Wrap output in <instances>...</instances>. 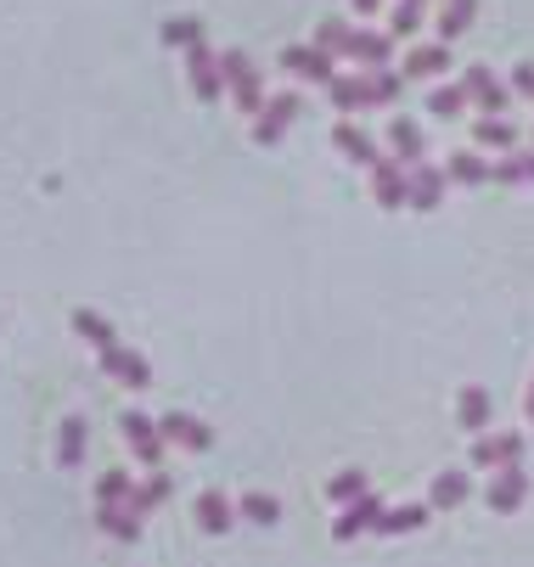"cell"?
Wrapping results in <instances>:
<instances>
[{"label": "cell", "instance_id": "34", "mask_svg": "<svg viewBox=\"0 0 534 567\" xmlns=\"http://www.w3.org/2000/svg\"><path fill=\"white\" fill-rule=\"evenodd\" d=\"M360 495H371V483H366L360 466H349V472H338V477L327 483V501H338V506H349V501H360Z\"/></svg>", "mask_w": 534, "mask_h": 567}, {"label": "cell", "instance_id": "36", "mask_svg": "<svg viewBox=\"0 0 534 567\" xmlns=\"http://www.w3.org/2000/svg\"><path fill=\"white\" fill-rule=\"evenodd\" d=\"M462 107H473L462 85H439V91H428V113H433V118H462Z\"/></svg>", "mask_w": 534, "mask_h": 567}, {"label": "cell", "instance_id": "37", "mask_svg": "<svg viewBox=\"0 0 534 567\" xmlns=\"http://www.w3.org/2000/svg\"><path fill=\"white\" fill-rule=\"evenodd\" d=\"M243 517H248L254 528H276V523H281V501H276V495H243Z\"/></svg>", "mask_w": 534, "mask_h": 567}, {"label": "cell", "instance_id": "15", "mask_svg": "<svg viewBox=\"0 0 534 567\" xmlns=\"http://www.w3.org/2000/svg\"><path fill=\"white\" fill-rule=\"evenodd\" d=\"M332 146L349 157V164H360V169H371L377 157H383V152H377V141H371L360 124H349V118H343V124H332Z\"/></svg>", "mask_w": 534, "mask_h": 567}, {"label": "cell", "instance_id": "38", "mask_svg": "<svg viewBox=\"0 0 534 567\" xmlns=\"http://www.w3.org/2000/svg\"><path fill=\"white\" fill-rule=\"evenodd\" d=\"M164 45H175V51L203 45V23H197V18H170V23H164Z\"/></svg>", "mask_w": 534, "mask_h": 567}, {"label": "cell", "instance_id": "27", "mask_svg": "<svg viewBox=\"0 0 534 567\" xmlns=\"http://www.w3.org/2000/svg\"><path fill=\"white\" fill-rule=\"evenodd\" d=\"M96 523H102V534H113L119 545H135V539H141V517H135L130 506H96Z\"/></svg>", "mask_w": 534, "mask_h": 567}, {"label": "cell", "instance_id": "41", "mask_svg": "<svg viewBox=\"0 0 534 567\" xmlns=\"http://www.w3.org/2000/svg\"><path fill=\"white\" fill-rule=\"evenodd\" d=\"M523 411H528V422H534V382H528V393H523Z\"/></svg>", "mask_w": 534, "mask_h": 567}, {"label": "cell", "instance_id": "28", "mask_svg": "<svg viewBox=\"0 0 534 567\" xmlns=\"http://www.w3.org/2000/svg\"><path fill=\"white\" fill-rule=\"evenodd\" d=\"M170 495H175V483H170L164 472H152L146 483H135V495H130V512H135V517H146V512H158V506H164Z\"/></svg>", "mask_w": 534, "mask_h": 567}, {"label": "cell", "instance_id": "35", "mask_svg": "<svg viewBox=\"0 0 534 567\" xmlns=\"http://www.w3.org/2000/svg\"><path fill=\"white\" fill-rule=\"evenodd\" d=\"M130 495H135V483H130V472H102V483H96V506H130Z\"/></svg>", "mask_w": 534, "mask_h": 567}, {"label": "cell", "instance_id": "1", "mask_svg": "<svg viewBox=\"0 0 534 567\" xmlns=\"http://www.w3.org/2000/svg\"><path fill=\"white\" fill-rule=\"evenodd\" d=\"M219 73H225V96H237V113H265V73L254 68L248 51H219Z\"/></svg>", "mask_w": 534, "mask_h": 567}, {"label": "cell", "instance_id": "33", "mask_svg": "<svg viewBox=\"0 0 534 567\" xmlns=\"http://www.w3.org/2000/svg\"><path fill=\"white\" fill-rule=\"evenodd\" d=\"M422 12H428V0H394L389 34H394V40H417V29H422Z\"/></svg>", "mask_w": 534, "mask_h": 567}, {"label": "cell", "instance_id": "23", "mask_svg": "<svg viewBox=\"0 0 534 567\" xmlns=\"http://www.w3.org/2000/svg\"><path fill=\"white\" fill-rule=\"evenodd\" d=\"M444 175H450V186H484V181H495V164H484L479 152H450Z\"/></svg>", "mask_w": 534, "mask_h": 567}, {"label": "cell", "instance_id": "31", "mask_svg": "<svg viewBox=\"0 0 534 567\" xmlns=\"http://www.w3.org/2000/svg\"><path fill=\"white\" fill-rule=\"evenodd\" d=\"M495 181L501 186H534V152H501Z\"/></svg>", "mask_w": 534, "mask_h": 567}, {"label": "cell", "instance_id": "12", "mask_svg": "<svg viewBox=\"0 0 534 567\" xmlns=\"http://www.w3.org/2000/svg\"><path fill=\"white\" fill-rule=\"evenodd\" d=\"M383 512H389V506L377 501V495H360V501H349V506H343V517L332 523V539H360L366 528L377 534V517H383Z\"/></svg>", "mask_w": 534, "mask_h": 567}, {"label": "cell", "instance_id": "11", "mask_svg": "<svg viewBox=\"0 0 534 567\" xmlns=\"http://www.w3.org/2000/svg\"><path fill=\"white\" fill-rule=\"evenodd\" d=\"M484 501H490V512H501V517L517 512V506L528 501V472H523V461L495 472V483H490V495H484Z\"/></svg>", "mask_w": 534, "mask_h": 567}, {"label": "cell", "instance_id": "39", "mask_svg": "<svg viewBox=\"0 0 534 567\" xmlns=\"http://www.w3.org/2000/svg\"><path fill=\"white\" fill-rule=\"evenodd\" d=\"M512 91H517L523 102H534V62H517V68H512Z\"/></svg>", "mask_w": 534, "mask_h": 567}, {"label": "cell", "instance_id": "25", "mask_svg": "<svg viewBox=\"0 0 534 567\" xmlns=\"http://www.w3.org/2000/svg\"><path fill=\"white\" fill-rule=\"evenodd\" d=\"M428 512H433V506H389L383 517H377V534H383V539H400V534H417V528L428 523Z\"/></svg>", "mask_w": 534, "mask_h": 567}, {"label": "cell", "instance_id": "8", "mask_svg": "<svg viewBox=\"0 0 534 567\" xmlns=\"http://www.w3.org/2000/svg\"><path fill=\"white\" fill-rule=\"evenodd\" d=\"M96 360H102V371H107L113 382H124V388H152V365H146V360H141L135 349L113 343V349H102Z\"/></svg>", "mask_w": 534, "mask_h": 567}, {"label": "cell", "instance_id": "20", "mask_svg": "<svg viewBox=\"0 0 534 567\" xmlns=\"http://www.w3.org/2000/svg\"><path fill=\"white\" fill-rule=\"evenodd\" d=\"M85 444H91L85 416H62V427H57V461L62 466H80L85 461Z\"/></svg>", "mask_w": 534, "mask_h": 567}, {"label": "cell", "instance_id": "10", "mask_svg": "<svg viewBox=\"0 0 534 567\" xmlns=\"http://www.w3.org/2000/svg\"><path fill=\"white\" fill-rule=\"evenodd\" d=\"M517 461H523V433H479V444H473V466L501 472V466H517Z\"/></svg>", "mask_w": 534, "mask_h": 567}, {"label": "cell", "instance_id": "17", "mask_svg": "<svg viewBox=\"0 0 534 567\" xmlns=\"http://www.w3.org/2000/svg\"><path fill=\"white\" fill-rule=\"evenodd\" d=\"M327 96H332L338 113H360V107H371V73H338L332 85H327Z\"/></svg>", "mask_w": 534, "mask_h": 567}, {"label": "cell", "instance_id": "7", "mask_svg": "<svg viewBox=\"0 0 534 567\" xmlns=\"http://www.w3.org/2000/svg\"><path fill=\"white\" fill-rule=\"evenodd\" d=\"M119 433H124V444H130V455L135 461H146V466H158L164 461V433H158V422H146L141 411H124V422H119Z\"/></svg>", "mask_w": 534, "mask_h": 567}, {"label": "cell", "instance_id": "13", "mask_svg": "<svg viewBox=\"0 0 534 567\" xmlns=\"http://www.w3.org/2000/svg\"><path fill=\"white\" fill-rule=\"evenodd\" d=\"M349 62H360L366 73H371V68H389V62H394V34H389V29H383V34L355 29V34H349Z\"/></svg>", "mask_w": 534, "mask_h": 567}, {"label": "cell", "instance_id": "30", "mask_svg": "<svg viewBox=\"0 0 534 567\" xmlns=\"http://www.w3.org/2000/svg\"><path fill=\"white\" fill-rule=\"evenodd\" d=\"M349 34H355L349 23H338V18H321V23H316V34H310V45L343 62V56H349Z\"/></svg>", "mask_w": 534, "mask_h": 567}, {"label": "cell", "instance_id": "14", "mask_svg": "<svg viewBox=\"0 0 534 567\" xmlns=\"http://www.w3.org/2000/svg\"><path fill=\"white\" fill-rule=\"evenodd\" d=\"M444 186H450V175L439 164H411V208L417 214H433L444 203Z\"/></svg>", "mask_w": 534, "mask_h": 567}, {"label": "cell", "instance_id": "3", "mask_svg": "<svg viewBox=\"0 0 534 567\" xmlns=\"http://www.w3.org/2000/svg\"><path fill=\"white\" fill-rule=\"evenodd\" d=\"M462 91H468V102L484 113V118H501L506 113V102H512V91L495 79V68H484V62H473L468 73H462Z\"/></svg>", "mask_w": 534, "mask_h": 567}, {"label": "cell", "instance_id": "24", "mask_svg": "<svg viewBox=\"0 0 534 567\" xmlns=\"http://www.w3.org/2000/svg\"><path fill=\"white\" fill-rule=\"evenodd\" d=\"M389 146H394V157L411 169V164H422V152H428V135L411 124V118H394L389 124Z\"/></svg>", "mask_w": 534, "mask_h": 567}, {"label": "cell", "instance_id": "2", "mask_svg": "<svg viewBox=\"0 0 534 567\" xmlns=\"http://www.w3.org/2000/svg\"><path fill=\"white\" fill-rule=\"evenodd\" d=\"M371 197L377 208H411V169L400 164V157H377L371 164Z\"/></svg>", "mask_w": 534, "mask_h": 567}, {"label": "cell", "instance_id": "26", "mask_svg": "<svg viewBox=\"0 0 534 567\" xmlns=\"http://www.w3.org/2000/svg\"><path fill=\"white\" fill-rule=\"evenodd\" d=\"M73 332H80V338H85V343H91L96 354L119 343V332H113V320H102L96 309H73Z\"/></svg>", "mask_w": 534, "mask_h": 567}, {"label": "cell", "instance_id": "19", "mask_svg": "<svg viewBox=\"0 0 534 567\" xmlns=\"http://www.w3.org/2000/svg\"><path fill=\"white\" fill-rule=\"evenodd\" d=\"M400 73H405V79H439V73H450V45H444V40H433V45H411V56H405Z\"/></svg>", "mask_w": 534, "mask_h": 567}, {"label": "cell", "instance_id": "4", "mask_svg": "<svg viewBox=\"0 0 534 567\" xmlns=\"http://www.w3.org/2000/svg\"><path fill=\"white\" fill-rule=\"evenodd\" d=\"M281 68L298 73L304 85H332V79H338V56H327L316 45H281Z\"/></svg>", "mask_w": 534, "mask_h": 567}, {"label": "cell", "instance_id": "22", "mask_svg": "<svg viewBox=\"0 0 534 567\" xmlns=\"http://www.w3.org/2000/svg\"><path fill=\"white\" fill-rule=\"evenodd\" d=\"M473 18H479V0H444V7H439V40L455 45L473 29Z\"/></svg>", "mask_w": 534, "mask_h": 567}, {"label": "cell", "instance_id": "6", "mask_svg": "<svg viewBox=\"0 0 534 567\" xmlns=\"http://www.w3.org/2000/svg\"><path fill=\"white\" fill-rule=\"evenodd\" d=\"M298 113H304V96H292V91L270 96V102H265V113L254 118V141H259V146H276V141L292 130V118H298Z\"/></svg>", "mask_w": 534, "mask_h": 567}, {"label": "cell", "instance_id": "40", "mask_svg": "<svg viewBox=\"0 0 534 567\" xmlns=\"http://www.w3.org/2000/svg\"><path fill=\"white\" fill-rule=\"evenodd\" d=\"M349 7H355V12H360V18H371V12H377V7H383V0H349Z\"/></svg>", "mask_w": 534, "mask_h": 567}, {"label": "cell", "instance_id": "29", "mask_svg": "<svg viewBox=\"0 0 534 567\" xmlns=\"http://www.w3.org/2000/svg\"><path fill=\"white\" fill-rule=\"evenodd\" d=\"M473 141H479L484 152H517L512 118H479V124H473Z\"/></svg>", "mask_w": 534, "mask_h": 567}, {"label": "cell", "instance_id": "21", "mask_svg": "<svg viewBox=\"0 0 534 567\" xmlns=\"http://www.w3.org/2000/svg\"><path fill=\"white\" fill-rule=\"evenodd\" d=\"M468 495H473L468 472H455V466H450V472H439V477H433V489H428V506H433V512H450V506H462Z\"/></svg>", "mask_w": 534, "mask_h": 567}, {"label": "cell", "instance_id": "18", "mask_svg": "<svg viewBox=\"0 0 534 567\" xmlns=\"http://www.w3.org/2000/svg\"><path fill=\"white\" fill-rule=\"evenodd\" d=\"M490 416H495V404H490V393H484L479 382L455 393V422H462L468 433H484V427H490Z\"/></svg>", "mask_w": 534, "mask_h": 567}, {"label": "cell", "instance_id": "9", "mask_svg": "<svg viewBox=\"0 0 534 567\" xmlns=\"http://www.w3.org/2000/svg\"><path fill=\"white\" fill-rule=\"evenodd\" d=\"M158 433H164V444H181V450H192V455L214 450V433H208V422H197V416H186V411H170V416L158 422Z\"/></svg>", "mask_w": 534, "mask_h": 567}, {"label": "cell", "instance_id": "32", "mask_svg": "<svg viewBox=\"0 0 534 567\" xmlns=\"http://www.w3.org/2000/svg\"><path fill=\"white\" fill-rule=\"evenodd\" d=\"M405 91V73L400 68H371V107H394Z\"/></svg>", "mask_w": 534, "mask_h": 567}, {"label": "cell", "instance_id": "5", "mask_svg": "<svg viewBox=\"0 0 534 567\" xmlns=\"http://www.w3.org/2000/svg\"><path fill=\"white\" fill-rule=\"evenodd\" d=\"M186 79H192V96L197 102H219L225 96V73H219V56L208 51V40L186 51Z\"/></svg>", "mask_w": 534, "mask_h": 567}, {"label": "cell", "instance_id": "16", "mask_svg": "<svg viewBox=\"0 0 534 567\" xmlns=\"http://www.w3.org/2000/svg\"><path fill=\"white\" fill-rule=\"evenodd\" d=\"M192 517H197V528H203V534H214V539H219V534H232V523H237L232 501H225L219 489H203V495H197V506H192Z\"/></svg>", "mask_w": 534, "mask_h": 567}]
</instances>
